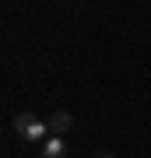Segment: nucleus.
Masks as SVG:
<instances>
[{"label": "nucleus", "mask_w": 151, "mask_h": 158, "mask_svg": "<svg viewBox=\"0 0 151 158\" xmlns=\"http://www.w3.org/2000/svg\"><path fill=\"white\" fill-rule=\"evenodd\" d=\"M14 130L25 137V141H46L49 123H46V119H39L35 113H18V116H14Z\"/></svg>", "instance_id": "1"}, {"label": "nucleus", "mask_w": 151, "mask_h": 158, "mask_svg": "<svg viewBox=\"0 0 151 158\" xmlns=\"http://www.w3.org/2000/svg\"><path fill=\"white\" fill-rule=\"evenodd\" d=\"M42 158H67V144H63L60 134H49L42 144Z\"/></svg>", "instance_id": "2"}, {"label": "nucleus", "mask_w": 151, "mask_h": 158, "mask_svg": "<svg viewBox=\"0 0 151 158\" xmlns=\"http://www.w3.org/2000/svg\"><path fill=\"white\" fill-rule=\"evenodd\" d=\"M70 127H74L70 113H53V116H49V134H67Z\"/></svg>", "instance_id": "3"}, {"label": "nucleus", "mask_w": 151, "mask_h": 158, "mask_svg": "<svg viewBox=\"0 0 151 158\" xmlns=\"http://www.w3.org/2000/svg\"><path fill=\"white\" fill-rule=\"evenodd\" d=\"M95 158H112V155H95Z\"/></svg>", "instance_id": "4"}]
</instances>
